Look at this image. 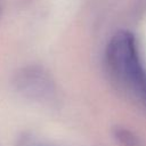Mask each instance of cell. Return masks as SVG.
Returning a JSON list of instances; mask_svg holds the SVG:
<instances>
[{"instance_id":"6da1fadb","label":"cell","mask_w":146,"mask_h":146,"mask_svg":"<svg viewBox=\"0 0 146 146\" xmlns=\"http://www.w3.org/2000/svg\"><path fill=\"white\" fill-rule=\"evenodd\" d=\"M107 59L113 73L128 86H131L145 72L135 38L129 32H119L112 38L107 49Z\"/></svg>"},{"instance_id":"7a4b0ae2","label":"cell","mask_w":146,"mask_h":146,"mask_svg":"<svg viewBox=\"0 0 146 146\" xmlns=\"http://www.w3.org/2000/svg\"><path fill=\"white\" fill-rule=\"evenodd\" d=\"M13 84L17 92L33 100L48 99L52 94L50 78L42 68L36 66L19 68L14 74Z\"/></svg>"},{"instance_id":"3957f363","label":"cell","mask_w":146,"mask_h":146,"mask_svg":"<svg viewBox=\"0 0 146 146\" xmlns=\"http://www.w3.org/2000/svg\"><path fill=\"white\" fill-rule=\"evenodd\" d=\"M135 90L136 91H138L145 99H146V75L141 79V81H140V83H138L137 86H136V88H135Z\"/></svg>"}]
</instances>
